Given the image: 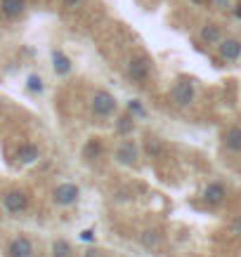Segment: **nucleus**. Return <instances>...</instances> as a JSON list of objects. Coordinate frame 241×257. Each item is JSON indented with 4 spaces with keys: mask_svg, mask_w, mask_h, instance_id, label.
Listing matches in <instances>:
<instances>
[{
    "mask_svg": "<svg viewBox=\"0 0 241 257\" xmlns=\"http://www.w3.org/2000/svg\"><path fill=\"white\" fill-rule=\"evenodd\" d=\"M116 161L121 166H132L137 161V147L132 142H123L121 147L116 149Z\"/></svg>",
    "mask_w": 241,
    "mask_h": 257,
    "instance_id": "nucleus-6",
    "label": "nucleus"
},
{
    "mask_svg": "<svg viewBox=\"0 0 241 257\" xmlns=\"http://www.w3.org/2000/svg\"><path fill=\"white\" fill-rule=\"evenodd\" d=\"M194 2H206V0H194Z\"/></svg>",
    "mask_w": 241,
    "mask_h": 257,
    "instance_id": "nucleus-28",
    "label": "nucleus"
},
{
    "mask_svg": "<svg viewBox=\"0 0 241 257\" xmlns=\"http://www.w3.org/2000/svg\"><path fill=\"white\" fill-rule=\"evenodd\" d=\"M173 99L177 106H189L194 102V85L189 80H177L173 88Z\"/></svg>",
    "mask_w": 241,
    "mask_h": 257,
    "instance_id": "nucleus-2",
    "label": "nucleus"
},
{
    "mask_svg": "<svg viewBox=\"0 0 241 257\" xmlns=\"http://www.w3.org/2000/svg\"><path fill=\"white\" fill-rule=\"evenodd\" d=\"M52 257H71V245L69 241L59 239L52 243Z\"/></svg>",
    "mask_w": 241,
    "mask_h": 257,
    "instance_id": "nucleus-15",
    "label": "nucleus"
},
{
    "mask_svg": "<svg viewBox=\"0 0 241 257\" xmlns=\"http://www.w3.org/2000/svg\"><path fill=\"white\" fill-rule=\"evenodd\" d=\"M85 257H99V253H97V250H88V253H85Z\"/></svg>",
    "mask_w": 241,
    "mask_h": 257,
    "instance_id": "nucleus-26",
    "label": "nucleus"
},
{
    "mask_svg": "<svg viewBox=\"0 0 241 257\" xmlns=\"http://www.w3.org/2000/svg\"><path fill=\"white\" fill-rule=\"evenodd\" d=\"M234 15L241 19V5H237V7H234Z\"/></svg>",
    "mask_w": 241,
    "mask_h": 257,
    "instance_id": "nucleus-27",
    "label": "nucleus"
},
{
    "mask_svg": "<svg viewBox=\"0 0 241 257\" xmlns=\"http://www.w3.org/2000/svg\"><path fill=\"white\" fill-rule=\"evenodd\" d=\"M128 111L132 113V116H147V111H145V106H142V104H140L137 99H132V102L128 104Z\"/></svg>",
    "mask_w": 241,
    "mask_h": 257,
    "instance_id": "nucleus-18",
    "label": "nucleus"
},
{
    "mask_svg": "<svg viewBox=\"0 0 241 257\" xmlns=\"http://www.w3.org/2000/svg\"><path fill=\"white\" fill-rule=\"evenodd\" d=\"M116 130H118L121 135H128V132H132V121H130L128 116L118 118V125H116Z\"/></svg>",
    "mask_w": 241,
    "mask_h": 257,
    "instance_id": "nucleus-17",
    "label": "nucleus"
},
{
    "mask_svg": "<svg viewBox=\"0 0 241 257\" xmlns=\"http://www.w3.org/2000/svg\"><path fill=\"white\" fill-rule=\"evenodd\" d=\"M218 50H220V57H223V59H227V61H234V59H239V57H241V40H237V38L220 40Z\"/></svg>",
    "mask_w": 241,
    "mask_h": 257,
    "instance_id": "nucleus-5",
    "label": "nucleus"
},
{
    "mask_svg": "<svg viewBox=\"0 0 241 257\" xmlns=\"http://www.w3.org/2000/svg\"><path fill=\"white\" fill-rule=\"evenodd\" d=\"M128 74L132 80H147L149 78V61L147 59H132L128 64Z\"/></svg>",
    "mask_w": 241,
    "mask_h": 257,
    "instance_id": "nucleus-8",
    "label": "nucleus"
},
{
    "mask_svg": "<svg viewBox=\"0 0 241 257\" xmlns=\"http://www.w3.org/2000/svg\"><path fill=\"white\" fill-rule=\"evenodd\" d=\"M99 151H102L99 142H95V139H93V142H88V144H85V149H83V156H85V158H95Z\"/></svg>",
    "mask_w": 241,
    "mask_h": 257,
    "instance_id": "nucleus-16",
    "label": "nucleus"
},
{
    "mask_svg": "<svg viewBox=\"0 0 241 257\" xmlns=\"http://www.w3.org/2000/svg\"><path fill=\"white\" fill-rule=\"evenodd\" d=\"M31 253H33V245L26 236H17L10 243V257H31Z\"/></svg>",
    "mask_w": 241,
    "mask_h": 257,
    "instance_id": "nucleus-7",
    "label": "nucleus"
},
{
    "mask_svg": "<svg viewBox=\"0 0 241 257\" xmlns=\"http://www.w3.org/2000/svg\"><path fill=\"white\" fill-rule=\"evenodd\" d=\"M52 66H55V71L59 76H66L69 71H71V59L64 55V52L55 50V52H52Z\"/></svg>",
    "mask_w": 241,
    "mask_h": 257,
    "instance_id": "nucleus-10",
    "label": "nucleus"
},
{
    "mask_svg": "<svg viewBox=\"0 0 241 257\" xmlns=\"http://www.w3.org/2000/svg\"><path fill=\"white\" fill-rule=\"evenodd\" d=\"M2 205H5L10 212H21V210L29 205V198H26L24 191H7V194L2 196Z\"/></svg>",
    "mask_w": 241,
    "mask_h": 257,
    "instance_id": "nucleus-4",
    "label": "nucleus"
},
{
    "mask_svg": "<svg viewBox=\"0 0 241 257\" xmlns=\"http://www.w3.org/2000/svg\"><path fill=\"white\" fill-rule=\"evenodd\" d=\"M142 241H145V245H156V243H159V236H156V234H154V231H147V234H145V236H142Z\"/></svg>",
    "mask_w": 241,
    "mask_h": 257,
    "instance_id": "nucleus-21",
    "label": "nucleus"
},
{
    "mask_svg": "<svg viewBox=\"0 0 241 257\" xmlns=\"http://www.w3.org/2000/svg\"><path fill=\"white\" fill-rule=\"evenodd\" d=\"M229 5V0H215V7H227Z\"/></svg>",
    "mask_w": 241,
    "mask_h": 257,
    "instance_id": "nucleus-24",
    "label": "nucleus"
},
{
    "mask_svg": "<svg viewBox=\"0 0 241 257\" xmlns=\"http://www.w3.org/2000/svg\"><path fill=\"white\" fill-rule=\"evenodd\" d=\"M38 156H40V151H38V147H33V144H21V147L17 149V158L21 161V163H36Z\"/></svg>",
    "mask_w": 241,
    "mask_h": 257,
    "instance_id": "nucleus-11",
    "label": "nucleus"
},
{
    "mask_svg": "<svg viewBox=\"0 0 241 257\" xmlns=\"http://www.w3.org/2000/svg\"><path fill=\"white\" fill-rule=\"evenodd\" d=\"M225 147L229 149V151H241V128L227 130V135H225Z\"/></svg>",
    "mask_w": 241,
    "mask_h": 257,
    "instance_id": "nucleus-13",
    "label": "nucleus"
},
{
    "mask_svg": "<svg viewBox=\"0 0 241 257\" xmlns=\"http://www.w3.org/2000/svg\"><path fill=\"white\" fill-rule=\"evenodd\" d=\"M204 201L208 203V205H220V203L225 201V186L220 182L208 184L204 191Z\"/></svg>",
    "mask_w": 241,
    "mask_h": 257,
    "instance_id": "nucleus-9",
    "label": "nucleus"
},
{
    "mask_svg": "<svg viewBox=\"0 0 241 257\" xmlns=\"http://www.w3.org/2000/svg\"><path fill=\"white\" fill-rule=\"evenodd\" d=\"M159 151H161V142H159V139H149L147 142V153L149 156H156Z\"/></svg>",
    "mask_w": 241,
    "mask_h": 257,
    "instance_id": "nucleus-20",
    "label": "nucleus"
},
{
    "mask_svg": "<svg viewBox=\"0 0 241 257\" xmlns=\"http://www.w3.org/2000/svg\"><path fill=\"white\" fill-rule=\"evenodd\" d=\"M90 106H93L95 116H112L113 109H116V99H113V94H109L107 90H99V92H95Z\"/></svg>",
    "mask_w": 241,
    "mask_h": 257,
    "instance_id": "nucleus-1",
    "label": "nucleus"
},
{
    "mask_svg": "<svg viewBox=\"0 0 241 257\" xmlns=\"http://www.w3.org/2000/svg\"><path fill=\"white\" fill-rule=\"evenodd\" d=\"M0 10H2L5 17H19L24 12V0H2Z\"/></svg>",
    "mask_w": 241,
    "mask_h": 257,
    "instance_id": "nucleus-12",
    "label": "nucleus"
},
{
    "mask_svg": "<svg viewBox=\"0 0 241 257\" xmlns=\"http://www.w3.org/2000/svg\"><path fill=\"white\" fill-rule=\"evenodd\" d=\"M52 198H55L57 205H71L78 198V186L76 184H59L52 194Z\"/></svg>",
    "mask_w": 241,
    "mask_h": 257,
    "instance_id": "nucleus-3",
    "label": "nucleus"
},
{
    "mask_svg": "<svg viewBox=\"0 0 241 257\" xmlns=\"http://www.w3.org/2000/svg\"><path fill=\"white\" fill-rule=\"evenodd\" d=\"M80 239H83V241H95V231H93V229H85V231L80 234Z\"/></svg>",
    "mask_w": 241,
    "mask_h": 257,
    "instance_id": "nucleus-22",
    "label": "nucleus"
},
{
    "mask_svg": "<svg viewBox=\"0 0 241 257\" xmlns=\"http://www.w3.org/2000/svg\"><path fill=\"white\" fill-rule=\"evenodd\" d=\"M78 2H80V0H64V5H66V7H76Z\"/></svg>",
    "mask_w": 241,
    "mask_h": 257,
    "instance_id": "nucleus-25",
    "label": "nucleus"
},
{
    "mask_svg": "<svg viewBox=\"0 0 241 257\" xmlns=\"http://www.w3.org/2000/svg\"><path fill=\"white\" fill-rule=\"evenodd\" d=\"M201 38H204L206 43H220L223 33H220V29L215 24H206L204 29H201Z\"/></svg>",
    "mask_w": 241,
    "mask_h": 257,
    "instance_id": "nucleus-14",
    "label": "nucleus"
},
{
    "mask_svg": "<svg viewBox=\"0 0 241 257\" xmlns=\"http://www.w3.org/2000/svg\"><path fill=\"white\" fill-rule=\"evenodd\" d=\"M26 85H29V90H31V92H40V90H43V80H40L38 76H29Z\"/></svg>",
    "mask_w": 241,
    "mask_h": 257,
    "instance_id": "nucleus-19",
    "label": "nucleus"
},
{
    "mask_svg": "<svg viewBox=\"0 0 241 257\" xmlns=\"http://www.w3.org/2000/svg\"><path fill=\"white\" fill-rule=\"evenodd\" d=\"M232 231H234V234H239V236H241V217H237V220L232 222Z\"/></svg>",
    "mask_w": 241,
    "mask_h": 257,
    "instance_id": "nucleus-23",
    "label": "nucleus"
}]
</instances>
